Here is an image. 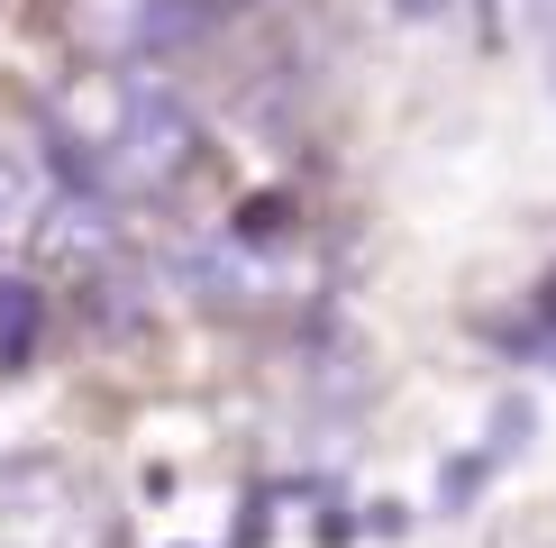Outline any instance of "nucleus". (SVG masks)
<instances>
[{"label":"nucleus","mask_w":556,"mask_h":548,"mask_svg":"<svg viewBox=\"0 0 556 548\" xmlns=\"http://www.w3.org/2000/svg\"><path fill=\"white\" fill-rule=\"evenodd\" d=\"M91 155H101V174L119 183V192H155V183H174V174H182V155H192V120H182L165 91L128 83L119 120H110V137H101Z\"/></svg>","instance_id":"f257e3e1"},{"label":"nucleus","mask_w":556,"mask_h":548,"mask_svg":"<svg viewBox=\"0 0 556 548\" xmlns=\"http://www.w3.org/2000/svg\"><path fill=\"white\" fill-rule=\"evenodd\" d=\"M155 0H74V37L91 46V55H128V46L155 37Z\"/></svg>","instance_id":"f03ea898"},{"label":"nucleus","mask_w":556,"mask_h":548,"mask_svg":"<svg viewBox=\"0 0 556 548\" xmlns=\"http://www.w3.org/2000/svg\"><path fill=\"white\" fill-rule=\"evenodd\" d=\"M37 220H46V174L28 165V155H0V247L28 238Z\"/></svg>","instance_id":"7ed1b4c3"},{"label":"nucleus","mask_w":556,"mask_h":548,"mask_svg":"<svg viewBox=\"0 0 556 548\" xmlns=\"http://www.w3.org/2000/svg\"><path fill=\"white\" fill-rule=\"evenodd\" d=\"M46 247H64V257H91V247H101V220H91V201H64L55 228H46Z\"/></svg>","instance_id":"20e7f679"},{"label":"nucleus","mask_w":556,"mask_h":548,"mask_svg":"<svg viewBox=\"0 0 556 548\" xmlns=\"http://www.w3.org/2000/svg\"><path fill=\"white\" fill-rule=\"evenodd\" d=\"M18 338H28V292H0V357H18Z\"/></svg>","instance_id":"39448f33"}]
</instances>
